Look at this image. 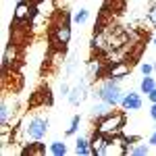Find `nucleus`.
<instances>
[{
	"mask_svg": "<svg viewBox=\"0 0 156 156\" xmlns=\"http://www.w3.org/2000/svg\"><path fill=\"white\" fill-rule=\"evenodd\" d=\"M142 104H144L142 92H125V96H123V100H121L123 110H140Z\"/></svg>",
	"mask_w": 156,
	"mask_h": 156,
	"instance_id": "7",
	"label": "nucleus"
},
{
	"mask_svg": "<svg viewBox=\"0 0 156 156\" xmlns=\"http://www.w3.org/2000/svg\"><path fill=\"white\" fill-rule=\"evenodd\" d=\"M12 115H15V104H11L9 98L4 96L0 102V125H12Z\"/></svg>",
	"mask_w": 156,
	"mask_h": 156,
	"instance_id": "10",
	"label": "nucleus"
},
{
	"mask_svg": "<svg viewBox=\"0 0 156 156\" xmlns=\"http://www.w3.org/2000/svg\"><path fill=\"white\" fill-rule=\"evenodd\" d=\"M148 144L156 146V127H154V131H152V135H150V140H148Z\"/></svg>",
	"mask_w": 156,
	"mask_h": 156,
	"instance_id": "24",
	"label": "nucleus"
},
{
	"mask_svg": "<svg viewBox=\"0 0 156 156\" xmlns=\"http://www.w3.org/2000/svg\"><path fill=\"white\" fill-rule=\"evenodd\" d=\"M79 125H81V117H79V115H75V117H73L71 119V123H69V127H67V135H75V133H77V129H79Z\"/></svg>",
	"mask_w": 156,
	"mask_h": 156,
	"instance_id": "18",
	"label": "nucleus"
},
{
	"mask_svg": "<svg viewBox=\"0 0 156 156\" xmlns=\"http://www.w3.org/2000/svg\"><path fill=\"white\" fill-rule=\"evenodd\" d=\"M112 108L115 106H110L108 102H104V100H98L96 104L92 106V110H90V115H92V119H102V117H106L108 112H112Z\"/></svg>",
	"mask_w": 156,
	"mask_h": 156,
	"instance_id": "12",
	"label": "nucleus"
},
{
	"mask_svg": "<svg viewBox=\"0 0 156 156\" xmlns=\"http://www.w3.org/2000/svg\"><path fill=\"white\" fill-rule=\"evenodd\" d=\"M92 96L96 98V100H104L108 102L110 106H119L123 96H125V92H123V87H121V81L119 79H102L100 83L92 90Z\"/></svg>",
	"mask_w": 156,
	"mask_h": 156,
	"instance_id": "2",
	"label": "nucleus"
},
{
	"mask_svg": "<svg viewBox=\"0 0 156 156\" xmlns=\"http://www.w3.org/2000/svg\"><path fill=\"white\" fill-rule=\"evenodd\" d=\"M87 96H92L90 90H87V83H85V81H79L77 85H73V87H71V92H69L67 100H69V104H73V106H79Z\"/></svg>",
	"mask_w": 156,
	"mask_h": 156,
	"instance_id": "6",
	"label": "nucleus"
},
{
	"mask_svg": "<svg viewBox=\"0 0 156 156\" xmlns=\"http://www.w3.org/2000/svg\"><path fill=\"white\" fill-rule=\"evenodd\" d=\"M150 148H152L150 144H133L129 148V154L131 156H146V154H150Z\"/></svg>",
	"mask_w": 156,
	"mask_h": 156,
	"instance_id": "17",
	"label": "nucleus"
},
{
	"mask_svg": "<svg viewBox=\"0 0 156 156\" xmlns=\"http://www.w3.org/2000/svg\"><path fill=\"white\" fill-rule=\"evenodd\" d=\"M125 112H121V110H112V112H108L106 117H102V119L96 121V131L104 133L108 137H112V135H117V133L123 131V127H125Z\"/></svg>",
	"mask_w": 156,
	"mask_h": 156,
	"instance_id": "3",
	"label": "nucleus"
},
{
	"mask_svg": "<svg viewBox=\"0 0 156 156\" xmlns=\"http://www.w3.org/2000/svg\"><path fill=\"white\" fill-rule=\"evenodd\" d=\"M75 154L77 156H90L92 154L90 137H77V142H75Z\"/></svg>",
	"mask_w": 156,
	"mask_h": 156,
	"instance_id": "14",
	"label": "nucleus"
},
{
	"mask_svg": "<svg viewBox=\"0 0 156 156\" xmlns=\"http://www.w3.org/2000/svg\"><path fill=\"white\" fill-rule=\"evenodd\" d=\"M87 19H90V11L87 9H79L73 15V23H87Z\"/></svg>",
	"mask_w": 156,
	"mask_h": 156,
	"instance_id": "19",
	"label": "nucleus"
},
{
	"mask_svg": "<svg viewBox=\"0 0 156 156\" xmlns=\"http://www.w3.org/2000/svg\"><path fill=\"white\" fill-rule=\"evenodd\" d=\"M17 58H19V48H17V44H15V42L6 44L4 54H2V75L9 71V67H11V65H12Z\"/></svg>",
	"mask_w": 156,
	"mask_h": 156,
	"instance_id": "9",
	"label": "nucleus"
},
{
	"mask_svg": "<svg viewBox=\"0 0 156 156\" xmlns=\"http://www.w3.org/2000/svg\"><path fill=\"white\" fill-rule=\"evenodd\" d=\"M31 9H29V2H17V6H15V12H12V21L15 23H19V21H27L29 17H31Z\"/></svg>",
	"mask_w": 156,
	"mask_h": 156,
	"instance_id": "11",
	"label": "nucleus"
},
{
	"mask_svg": "<svg viewBox=\"0 0 156 156\" xmlns=\"http://www.w3.org/2000/svg\"><path fill=\"white\" fill-rule=\"evenodd\" d=\"M148 100H150V102H156V87L150 92V94H148Z\"/></svg>",
	"mask_w": 156,
	"mask_h": 156,
	"instance_id": "25",
	"label": "nucleus"
},
{
	"mask_svg": "<svg viewBox=\"0 0 156 156\" xmlns=\"http://www.w3.org/2000/svg\"><path fill=\"white\" fill-rule=\"evenodd\" d=\"M140 71H142V75H152L154 73V65L152 62H142L140 65Z\"/></svg>",
	"mask_w": 156,
	"mask_h": 156,
	"instance_id": "20",
	"label": "nucleus"
},
{
	"mask_svg": "<svg viewBox=\"0 0 156 156\" xmlns=\"http://www.w3.org/2000/svg\"><path fill=\"white\" fill-rule=\"evenodd\" d=\"M15 2H23V0H15Z\"/></svg>",
	"mask_w": 156,
	"mask_h": 156,
	"instance_id": "27",
	"label": "nucleus"
},
{
	"mask_svg": "<svg viewBox=\"0 0 156 156\" xmlns=\"http://www.w3.org/2000/svg\"><path fill=\"white\" fill-rule=\"evenodd\" d=\"M71 21H73V17L67 11H62V17L58 19V23L54 25V31H52L54 44H58L62 48L71 42Z\"/></svg>",
	"mask_w": 156,
	"mask_h": 156,
	"instance_id": "4",
	"label": "nucleus"
},
{
	"mask_svg": "<svg viewBox=\"0 0 156 156\" xmlns=\"http://www.w3.org/2000/svg\"><path fill=\"white\" fill-rule=\"evenodd\" d=\"M152 46H156V36H154V37H152Z\"/></svg>",
	"mask_w": 156,
	"mask_h": 156,
	"instance_id": "26",
	"label": "nucleus"
},
{
	"mask_svg": "<svg viewBox=\"0 0 156 156\" xmlns=\"http://www.w3.org/2000/svg\"><path fill=\"white\" fill-rule=\"evenodd\" d=\"M50 129V121L44 115H31L19 125V135L23 137V142H42L46 137V133Z\"/></svg>",
	"mask_w": 156,
	"mask_h": 156,
	"instance_id": "1",
	"label": "nucleus"
},
{
	"mask_svg": "<svg viewBox=\"0 0 156 156\" xmlns=\"http://www.w3.org/2000/svg\"><path fill=\"white\" fill-rule=\"evenodd\" d=\"M23 146H27L21 154H29V156H44L46 154V144H42V142H31V144H23Z\"/></svg>",
	"mask_w": 156,
	"mask_h": 156,
	"instance_id": "13",
	"label": "nucleus"
},
{
	"mask_svg": "<svg viewBox=\"0 0 156 156\" xmlns=\"http://www.w3.org/2000/svg\"><path fill=\"white\" fill-rule=\"evenodd\" d=\"M104 75L110 77V79H119V81H123L125 77L131 75V62H127V60H112V62L106 67Z\"/></svg>",
	"mask_w": 156,
	"mask_h": 156,
	"instance_id": "5",
	"label": "nucleus"
},
{
	"mask_svg": "<svg viewBox=\"0 0 156 156\" xmlns=\"http://www.w3.org/2000/svg\"><path fill=\"white\" fill-rule=\"evenodd\" d=\"M58 92H60V96H69V92H71V87H69L67 83H62V85H60V90H58Z\"/></svg>",
	"mask_w": 156,
	"mask_h": 156,
	"instance_id": "22",
	"label": "nucleus"
},
{
	"mask_svg": "<svg viewBox=\"0 0 156 156\" xmlns=\"http://www.w3.org/2000/svg\"><path fill=\"white\" fill-rule=\"evenodd\" d=\"M154 87H156L154 77H152V75H144V77H142V81H140V92L148 96V94H150V92H152Z\"/></svg>",
	"mask_w": 156,
	"mask_h": 156,
	"instance_id": "16",
	"label": "nucleus"
},
{
	"mask_svg": "<svg viewBox=\"0 0 156 156\" xmlns=\"http://www.w3.org/2000/svg\"><path fill=\"white\" fill-rule=\"evenodd\" d=\"M150 119L156 121V102H152V106H150Z\"/></svg>",
	"mask_w": 156,
	"mask_h": 156,
	"instance_id": "23",
	"label": "nucleus"
},
{
	"mask_svg": "<svg viewBox=\"0 0 156 156\" xmlns=\"http://www.w3.org/2000/svg\"><path fill=\"white\" fill-rule=\"evenodd\" d=\"M48 152H50L52 156H65L67 152H69V148H67V144H65V142L54 140V142L48 146Z\"/></svg>",
	"mask_w": 156,
	"mask_h": 156,
	"instance_id": "15",
	"label": "nucleus"
},
{
	"mask_svg": "<svg viewBox=\"0 0 156 156\" xmlns=\"http://www.w3.org/2000/svg\"><path fill=\"white\" fill-rule=\"evenodd\" d=\"M108 135H104V133L100 131H94V135L90 137V144H92V156H102L104 154V148H106L108 144Z\"/></svg>",
	"mask_w": 156,
	"mask_h": 156,
	"instance_id": "8",
	"label": "nucleus"
},
{
	"mask_svg": "<svg viewBox=\"0 0 156 156\" xmlns=\"http://www.w3.org/2000/svg\"><path fill=\"white\" fill-rule=\"evenodd\" d=\"M148 21H150L152 27H156V2L150 6V11H148Z\"/></svg>",
	"mask_w": 156,
	"mask_h": 156,
	"instance_id": "21",
	"label": "nucleus"
}]
</instances>
